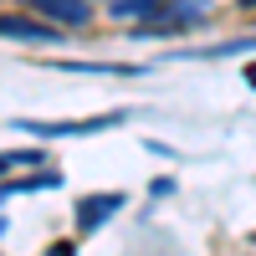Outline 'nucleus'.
<instances>
[{"instance_id": "obj_1", "label": "nucleus", "mask_w": 256, "mask_h": 256, "mask_svg": "<svg viewBox=\"0 0 256 256\" xmlns=\"http://www.w3.org/2000/svg\"><path fill=\"white\" fill-rule=\"evenodd\" d=\"M128 113H98V118H62V123H41V118H16L20 134H36V138H62V134H102V128H118Z\"/></svg>"}, {"instance_id": "obj_2", "label": "nucleus", "mask_w": 256, "mask_h": 256, "mask_svg": "<svg viewBox=\"0 0 256 256\" xmlns=\"http://www.w3.org/2000/svg\"><path fill=\"white\" fill-rule=\"evenodd\" d=\"M0 36H10V41H41V46H46V41H56L62 36V26H52L46 16H0Z\"/></svg>"}, {"instance_id": "obj_3", "label": "nucleus", "mask_w": 256, "mask_h": 256, "mask_svg": "<svg viewBox=\"0 0 256 256\" xmlns=\"http://www.w3.org/2000/svg\"><path fill=\"white\" fill-rule=\"evenodd\" d=\"M31 10L46 16L52 26H62V31H77V26H88V20H92V6H88V0H31Z\"/></svg>"}, {"instance_id": "obj_4", "label": "nucleus", "mask_w": 256, "mask_h": 256, "mask_svg": "<svg viewBox=\"0 0 256 256\" xmlns=\"http://www.w3.org/2000/svg\"><path fill=\"white\" fill-rule=\"evenodd\" d=\"M118 210H123V195H118V190H102V195L77 200V230L88 236V230H98L108 216H118Z\"/></svg>"}, {"instance_id": "obj_5", "label": "nucleus", "mask_w": 256, "mask_h": 256, "mask_svg": "<svg viewBox=\"0 0 256 256\" xmlns=\"http://www.w3.org/2000/svg\"><path fill=\"white\" fill-rule=\"evenodd\" d=\"M164 16L174 20L180 31H195V26H205L216 10H210V0H164Z\"/></svg>"}, {"instance_id": "obj_6", "label": "nucleus", "mask_w": 256, "mask_h": 256, "mask_svg": "<svg viewBox=\"0 0 256 256\" xmlns=\"http://www.w3.org/2000/svg\"><path fill=\"white\" fill-rule=\"evenodd\" d=\"M62 174L56 169H46V174H31V180H10V184H0V205H6L10 195H31V190H56Z\"/></svg>"}, {"instance_id": "obj_7", "label": "nucleus", "mask_w": 256, "mask_h": 256, "mask_svg": "<svg viewBox=\"0 0 256 256\" xmlns=\"http://www.w3.org/2000/svg\"><path fill=\"white\" fill-rule=\"evenodd\" d=\"M113 16L118 20H144V16H164L159 0H113Z\"/></svg>"}, {"instance_id": "obj_8", "label": "nucleus", "mask_w": 256, "mask_h": 256, "mask_svg": "<svg viewBox=\"0 0 256 256\" xmlns=\"http://www.w3.org/2000/svg\"><path fill=\"white\" fill-rule=\"evenodd\" d=\"M62 72H92V77H123L134 67H123V62H56Z\"/></svg>"}, {"instance_id": "obj_9", "label": "nucleus", "mask_w": 256, "mask_h": 256, "mask_svg": "<svg viewBox=\"0 0 256 256\" xmlns=\"http://www.w3.org/2000/svg\"><path fill=\"white\" fill-rule=\"evenodd\" d=\"M236 52H256V36H246V41H226V46H216V52H195V56H236Z\"/></svg>"}, {"instance_id": "obj_10", "label": "nucleus", "mask_w": 256, "mask_h": 256, "mask_svg": "<svg viewBox=\"0 0 256 256\" xmlns=\"http://www.w3.org/2000/svg\"><path fill=\"white\" fill-rule=\"evenodd\" d=\"M46 256H72V246H67V241H62V246H52Z\"/></svg>"}, {"instance_id": "obj_11", "label": "nucleus", "mask_w": 256, "mask_h": 256, "mask_svg": "<svg viewBox=\"0 0 256 256\" xmlns=\"http://www.w3.org/2000/svg\"><path fill=\"white\" fill-rule=\"evenodd\" d=\"M241 10H256V0H241Z\"/></svg>"}, {"instance_id": "obj_12", "label": "nucleus", "mask_w": 256, "mask_h": 256, "mask_svg": "<svg viewBox=\"0 0 256 256\" xmlns=\"http://www.w3.org/2000/svg\"><path fill=\"white\" fill-rule=\"evenodd\" d=\"M246 82H256V67H246Z\"/></svg>"}]
</instances>
